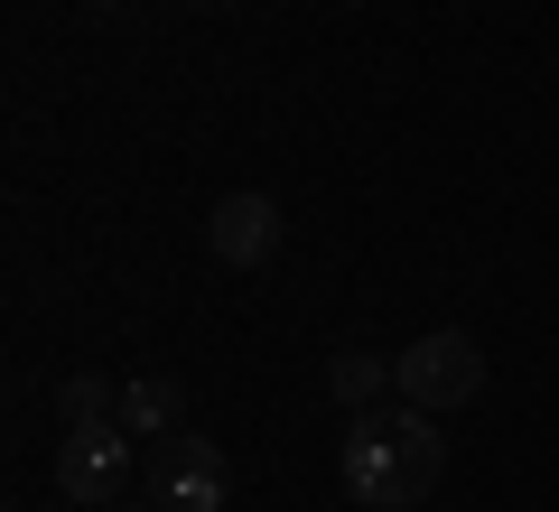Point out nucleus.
Returning a JSON list of instances; mask_svg holds the SVG:
<instances>
[{
	"instance_id": "obj_1",
	"label": "nucleus",
	"mask_w": 559,
	"mask_h": 512,
	"mask_svg": "<svg viewBox=\"0 0 559 512\" xmlns=\"http://www.w3.org/2000/svg\"><path fill=\"white\" fill-rule=\"evenodd\" d=\"M448 475V448H439V410H355L345 429V493L364 512H419Z\"/></svg>"
},
{
	"instance_id": "obj_2",
	"label": "nucleus",
	"mask_w": 559,
	"mask_h": 512,
	"mask_svg": "<svg viewBox=\"0 0 559 512\" xmlns=\"http://www.w3.org/2000/svg\"><path fill=\"white\" fill-rule=\"evenodd\" d=\"M476 392H485V345L466 326H429L392 355V401H411V410H466Z\"/></svg>"
},
{
	"instance_id": "obj_3",
	"label": "nucleus",
	"mask_w": 559,
	"mask_h": 512,
	"mask_svg": "<svg viewBox=\"0 0 559 512\" xmlns=\"http://www.w3.org/2000/svg\"><path fill=\"white\" fill-rule=\"evenodd\" d=\"M131 485V429L121 419H94V429L57 438V493L66 503H112Z\"/></svg>"
},
{
	"instance_id": "obj_4",
	"label": "nucleus",
	"mask_w": 559,
	"mask_h": 512,
	"mask_svg": "<svg viewBox=\"0 0 559 512\" xmlns=\"http://www.w3.org/2000/svg\"><path fill=\"white\" fill-rule=\"evenodd\" d=\"M205 252H215L224 271H261V261L280 252V205L252 197V187L215 197V205H205Z\"/></svg>"
},
{
	"instance_id": "obj_5",
	"label": "nucleus",
	"mask_w": 559,
	"mask_h": 512,
	"mask_svg": "<svg viewBox=\"0 0 559 512\" xmlns=\"http://www.w3.org/2000/svg\"><path fill=\"white\" fill-rule=\"evenodd\" d=\"M224 493H234L224 448H205V438H168V456H159V512H224Z\"/></svg>"
},
{
	"instance_id": "obj_6",
	"label": "nucleus",
	"mask_w": 559,
	"mask_h": 512,
	"mask_svg": "<svg viewBox=\"0 0 559 512\" xmlns=\"http://www.w3.org/2000/svg\"><path fill=\"white\" fill-rule=\"evenodd\" d=\"M178 410H187V392L168 373H131V382H121V429H131V438H168Z\"/></svg>"
},
{
	"instance_id": "obj_7",
	"label": "nucleus",
	"mask_w": 559,
	"mask_h": 512,
	"mask_svg": "<svg viewBox=\"0 0 559 512\" xmlns=\"http://www.w3.org/2000/svg\"><path fill=\"white\" fill-rule=\"evenodd\" d=\"M382 392H392V364H382V355H364V345H345V355L326 364V401H336L345 419H355V410H373Z\"/></svg>"
},
{
	"instance_id": "obj_8",
	"label": "nucleus",
	"mask_w": 559,
	"mask_h": 512,
	"mask_svg": "<svg viewBox=\"0 0 559 512\" xmlns=\"http://www.w3.org/2000/svg\"><path fill=\"white\" fill-rule=\"evenodd\" d=\"M57 419H66V429L121 419V382H103V373H66V382H57Z\"/></svg>"
},
{
	"instance_id": "obj_9",
	"label": "nucleus",
	"mask_w": 559,
	"mask_h": 512,
	"mask_svg": "<svg viewBox=\"0 0 559 512\" xmlns=\"http://www.w3.org/2000/svg\"><path fill=\"white\" fill-rule=\"evenodd\" d=\"M84 10H94V20H112V10H121V0H84Z\"/></svg>"
},
{
	"instance_id": "obj_10",
	"label": "nucleus",
	"mask_w": 559,
	"mask_h": 512,
	"mask_svg": "<svg viewBox=\"0 0 559 512\" xmlns=\"http://www.w3.org/2000/svg\"><path fill=\"white\" fill-rule=\"evenodd\" d=\"M187 10H234V0H187Z\"/></svg>"
}]
</instances>
